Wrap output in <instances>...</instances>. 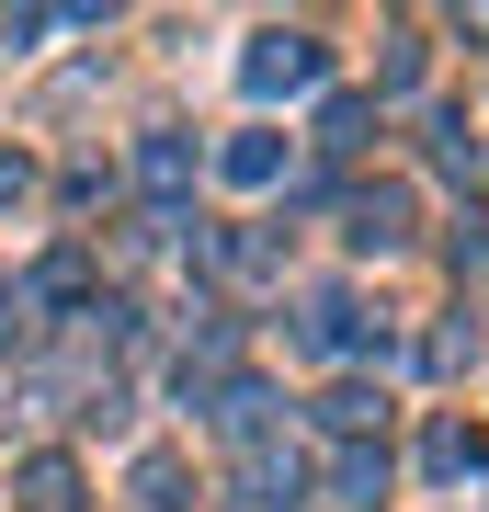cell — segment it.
<instances>
[{"label":"cell","mask_w":489,"mask_h":512,"mask_svg":"<svg viewBox=\"0 0 489 512\" xmlns=\"http://www.w3.org/2000/svg\"><path fill=\"white\" fill-rule=\"evenodd\" d=\"M12 194H23V160H0V205H12Z\"/></svg>","instance_id":"cell-10"},{"label":"cell","mask_w":489,"mask_h":512,"mask_svg":"<svg viewBox=\"0 0 489 512\" xmlns=\"http://www.w3.org/2000/svg\"><path fill=\"white\" fill-rule=\"evenodd\" d=\"M330 490H342V501H376V490H387V456H364V444H353V456L330 467Z\"/></svg>","instance_id":"cell-8"},{"label":"cell","mask_w":489,"mask_h":512,"mask_svg":"<svg viewBox=\"0 0 489 512\" xmlns=\"http://www.w3.org/2000/svg\"><path fill=\"white\" fill-rule=\"evenodd\" d=\"M308 80H319V35H285V23L251 35V92H308Z\"/></svg>","instance_id":"cell-1"},{"label":"cell","mask_w":489,"mask_h":512,"mask_svg":"<svg viewBox=\"0 0 489 512\" xmlns=\"http://www.w3.org/2000/svg\"><path fill=\"white\" fill-rule=\"evenodd\" d=\"M478 456H489V444L467 433V421H433V433H421V467H433V478H467Z\"/></svg>","instance_id":"cell-4"},{"label":"cell","mask_w":489,"mask_h":512,"mask_svg":"<svg viewBox=\"0 0 489 512\" xmlns=\"http://www.w3.org/2000/svg\"><path fill=\"white\" fill-rule=\"evenodd\" d=\"M376 410H387L376 387H330V399H319V433H342V444H353V433H376Z\"/></svg>","instance_id":"cell-6"},{"label":"cell","mask_w":489,"mask_h":512,"mask_svg":"<svg viewBox=\"0 0 489 512\" xmlns=\"http://www.w3.org/2000/svg\"><path fill=\"white\" fill-rule=\"evenodd\" d=\"M364 126H376V103H353V92H342V103L319 114V148H364Z\"/></svg>","instance_id":"cell-9"},{"label":"cell","mask_w":489,"mask_h":512,"mask_svg":"<svg viewBox=\"0 0 489 512\" xmlns=\"http://www.w3.org/2000/svg\"><path fill=\"white\" fill-rule=\"evenodd\" d=\"M137 183L148 194H182V183H194V148H182V137H148L137 148Z\"/></svg>","instance_id":"cell-5"},{"label":"cell","mask_w":489,"mask_h":512,"mask_svg":"<svg viewBox=\"0 0 489 512\" xmlns=\"http://www.w3.org/2000/svg\"><path fill=\"white\" fill-rule=\"evenodd\" d=\"M23 512H80V467L69 456H35V467H23Z\"/></svg>","instance_id":"cell-2"},{"label":"cell","mask_w":489,"mask_h":512,"mask_svg":"<svg viewBox=\"0 0 489 512\" xmlns=\"http://www.w3.org/2000/svg\"><path fill=\"white\" fill-rule=\"evenodd\" d=\"M273 171H285V137H273V126L228 137V183H273Z\"/></svg>","instance_id":"cell-7"},{"label":"cell","mask_w":489,"mask_h":512,"mask_svg":"<svg viewBox=\"0 0 489 512\" xmlns=\"http://www.w3.org/2000/svg\"><path fill=\"white\" fill-rule=\"evenodd\" d=\"M353 239H364V251L410 239V194H399V183H387V194H364V205H353Z\"/></svg>","instance_id":"cell-3"}]
</instances>
